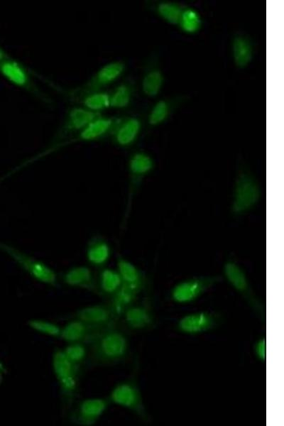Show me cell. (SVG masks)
I'll return each instance as SVG.
<instances>
[{
  "label": "cell",
  "instance_id": "obj_1",
  "mask_svg": "<svg viewBox=\"0 0 284 426\" xmlns=\"http://www.w3.org/2000/svg\"><path fill=\"white\" fill-rule=\"evenodd\" d=\"M89 360L94 366H111L127 357L130 344L126 333L114 324L99 331L88 344Z\"/></svg>",
  "mask_w": 284,
  "mask_h": 426
},
{
  "label": "cell",
  "instance_id": "obj_2",
  "mask_svg": "<svg viewBox=\"0 0 284 426\" xmlns=\"http://www.w3.org/2000/svg\"><path fill=\"white\" fill-rule=\"evenodd\" d=\"M52 368L59 386L63 405L70 408L77 395L80 368L72 364L60 348H55L53 351Z\"/></svg>",
  "mask_w": 284,
  "mask_h": 426
},
{
  "label": "cell",
  "instance_id": "obj_3",
  "mask_svg": "<svg viewBox=\"0 0 284 426\" xmlns=\"http://www.w3.org/2000/svg\"><path fill=\"white\" fill-rule=\"evenodd\" d=\"M261 197V186L255 176L248 170L236 173L230 212L233 216L244 215L253 209Z\"/></svg>",
  "mask_w": 284,
  "mask_h": 426
},
{
  "label": "cell",
  "instance_id": "obj_4",
  "mask_svg": "<svg viewBox=\"0 0 284 426\" xmlns=\"http://www.w3.org/2000/svg\"><path fill=\"white\" fill-rule=\"evenodd\" d=\"M107 398L111 404L129 410L144 422L149 421V415L135 378H129L115 385Z\"/></svg>",
  "mask_w": 284,
  "mask_h": 426
},
{
  "label": "cell",
  "instance_id": "obj_5",
  "mask_svg": "<svg viewBox=\"0 0 284 426\" xmlns=\"http://www.w3.org/2000/svg\"><path fill=\"white\" fill-rule=\"evenodd\" d=\"M119 117L99 115L92 121L85 128L72 137L54 145L39 153V158L52 153L59 149L76 143L92 142L109 136Z\"/></svg>",
  "mask_w": 284,
  "mask_h": 426
},
{
  "label": "cell",
  "instance_id": "obj_6",
  "mask_svg": "<svg viewBox=\"0 0 284 426\" xmlns=\"http://www.w3.org/2000/svg\"><path fill=\"white\" fill-rule=\"evenodd\" d=\"M223 275L229 285L245 300L248 306L261 318H265V305L255 293L244 269L236 261L229 258L224 263Z\"/></svg>",
  "mask_w": 284,
  "mask_h": 426
},
{
  "label": "cell",
  "instance_id": "obj_7",
  "mask_svg": "<svg viewBox=\"0 0 284 426\" xmlns=\"http://www.w3.org/2000/svg\"><path fill=\"white\" fill-rule=\"evenodd\" d=\"M0 250L9 255L24 271L38 282L50 286L57 285V273L42 261L1 241Z\"/></svg>",
  "mask_w": 284,
  "mask_h": 426
},
{
  "label": "cell",
  "instance_id": "obj_8",
  "mask_svg": "<svg viewBox=\"0 0 284 426\" xmlns=\"http://www.w3.org/2000/svg\"><path fill=\"white\" fill-rule=\"evenodd\" d=\"M154 168V161L151 156L145 152L138 151L133 153L128 162V194L126 209L123 219L124 224L129 218L133 198L143 180Z\"/></svg>",
  "mask_w": 284,
  "mask_h": 426
},
{
  "label": "cell",
  "instance_id": "obj_9",
  "mask_svg": "<svg viewBox=\"0 0 284 426\" xmlns=\"http://www.w3.org/2000/svg\"><path fill=\"white\" fill-rule=\"evenodd\" d=\"M125 64L114 60L103 65L87 81L81 85L69 90L70 99L78 96L105 89L116 82L124 72Z\"/></svg>",
  "mask_w": 284,
  "mask_h": 426
},
{
  "label": "cell",
  "instance_id": "obj_10",
  "mask_svg": "<svg viewBox=\"0 0 284 426\" xmlns=\"http://www.w3.org/2000/svg\"><path fill=\"white\" fill-rule=\"evenodd\" d=\"M222 280V278L218 275L194 277L184 280L173 288L170 293L171 299L178 304L190 303Z\"/></svg>",
  "mask_w": 284,
  "mask_h": 426
},
{
  "label": "cell",
  "instance_id": "obj_11",
  "mask_svg": "<svg viewBox=\"0 0 284 426\" xmlns=\"http://www.w3.org/2000/svg\"><path fill=\"white\" fill-rule=\"evenodd\" d=\"M0 73L10 83L28 92L43 102L50 104V98L43 93L32 80L28 72L20 62L6 58L0 62Z\"/></svg>",
  "mask_w": 284,
  "mask_h": 426
},
{
  "label": "cell",
  "instance_id": "obj_12",
  "mask_svg": "<svg viewBox=\"0 0 284 426\" xmlns=\"http://www.w3.org/2000/svg\"><path fill=\"white\" fill-rule=\"evenodd\" d=\"M101 114L89 111L79 105L70 107L55 133L50 145L60 143L77 134Z\"/></svg>",
  "mask_w": 284,
  "mask_h": 426
},
{
  "label": "cell",
  "instance_id": "obj_13",
  "mask_svg": "<svg viewBox=\"0 0 284 426\" xmlns=\"http://www.w3.org/2000/svg\"><path fill=\"white\" fill-rule=\"evenodd\" d=\"M110 404L107 397H91L82 399L72 410L70 415L71 421L80 426H92L99 420Z\"/></svg>",
  "mask_w": 284,
  "mask_h": 426
},
{
  "label": "cell",
  "instance_id": "obj_14",
  "mask_svg": "<svg viewBox=\"0 0 284 426\" xmlns=\"http://www.w3.org/2000/svg\"><path fill=\"white\" fill-rule=\"evenodd\" d=\"M222 321L221 314L215 312L202 311L185 315L176 325L177 330L188 335L207 332L219 327Z\"/></svg>",
  "mask_w": 284,
  "mask_h": 426
},
{
  "label": "cell",
  "instance_id": "obj_15",
  "mask_svg": "<svg viewBox=\"0 0 284 426\" xmlns=\"http://www.w3.org/2000/svg\"><path fill=\"white\" fill-rule=\"evenodd\" d=\"M72 318L99 330L116 324L118 320L109 303L84 306L74 313Z\"/></svg>",
  "mask_w": 284,
  "mask_h": 426
},
{
  "label": "cell",
  "instance_id": "obj_16",
  "mask_svg": "<svg viewBox=\"0 0 284 426\" xmlns=\"http://www.w3.org/2000/svg\"><path fill=\"white\" fill-rule=\"evenodd\" d=\"M124 325L130 330L140 331L153 327L154 315L149 302L133 303L122 312L120 317Z\"/></svg>",
  "mask_w": 284,
  "mask_h": 426
},
{
  "label": "cell",
  "instance_id": "obj_17",
  "mask_svg": "<svg viewBox=\"0 0 284 426\" xmlns=\"http://www.w3.org/2000/svg\"><path fill=\"white\" fill-rule=\"evenodd\" d=\"M141 129V122L137 117H119L109 136L115 145L128 147L136 141Z\"/></svg>",
  "mask_w": 284,
  "mask_h": 426
},
{
  "label": "cell",
  "instance_id": "obj_18",
  "mask_svg": "<svg viewBox=\"0 0 284 426\" xmlns=\"http://www.w3.org/2000/svg\"><path fill=\"white\" fill-rule=\"evenodd\" d=\"M65 285L99 294L97 278L90 268L86 266H76L67 270L62 275Z\"/></svg>",
  "mask_w": 284,
  "mask_h": 426
},
{
  "label": "cell",
  "instance_id": "obj_19",
  "mask_svg": "<svg viewBox=\"0 0 284 426\" xmlns=\"http://www.w3.org/2000/svg\"><path fill=\"white\" fill-rule=\"evenodd\" d=\"M116 271L121 277V286L139 295L145 286V278L141 271L121 255L116 258Z\"/></svg>",
  "mask_w": 284,
  "mask_h": 426
},
{
  "label": "cell",
  "instance_id": "obj_20",
  "mask_svg": "<svg viewBox=\"0 0 284 426\" xmlns=\"http://www.w3.org/2000/svg\"><path fill=\"white\" fill-rule=\"evenodd\" d=\"M99 331L82 321L72 318L62 327L60 339L66 343L83 342L88 344Z\"/></svg>",
  "mask_w": 284,
  "mask_h": 426
},
{
  "label": "cell",
  "instance_id": "obj_21",
  "mask_svg": "<svg viewBox=\"0 0 284 426\" xmlns=\"http://www.w3.org/2000/svg\"><path fill=\"white\" fill-rule=\"evenodd\" d=\"M111 256V248L108 241L102 236H94L87 242L86 258L92 266L104 267Z\"/></svg>",
  "mask_w": 284,
  "mask_h": 426
},
{
  "label": "cell",
  "instance_id": "obj_22",
  "mask_svg": "<svg viewBox=\"0 0 284 426\" xmlns=\"http://www.w3.org/2000/svg\"><path fill=\"white\" fill-rule=\"evenodd\" d=\"M77 105L95 113L101 114L110 108L109 92L101 90L87 93L71 99Z\"/></svg>",
  "mask_w": 284,
  "mask_h": 426
},
{
  "label": "cell",
  "instance_id": "obj_23",
  "mask_svg": "<svg viewBox=\"0 0 284 426\" xmlns=\"http://www.w3.org/2000/svg\"><path fill=\"white\" fill-rule=\"evenodd\" d=\"M97 278L99 295L110 298L116 294L121 285V277L116 269L102 268Z\"/></svg>",
  "mask_w": 284,
  "mask_h": 426
},
{
  "label": "cell",
  "instance_id": "obj_24",
  "mask_svg": "<svg viewBox=\"0 0 284 426\" xmlns=\"http://www.w3.org/2000/svg\"><path fill=\"white\" fill-rule=\"evenodd\" d=\"M232 54L235 64L239 67H244L252 58V46L245 38L238 36L232 42Z\"/></svg>",
  "mask_w": 284,
  "mask_h": 426
},
{
  "label": "cell",
  "instance_id": "obj_25",
  "mask_svg": "<svg viewBox=\"0 0 284 426\" xmlns=\"http://www.w3.org/2000/svg\"><path fill=\"white\" fill-rule=\"evenodd\" d=\"M62 349L65 357L74 365L81 366L89 359L88 344L83 342L66 343Z\"/></svg>",
  "mask_w": 284,
  "mask_h": 426
},
{
  "label": "cell",
  "instance_id": "obj_26",
  "mask_svg": "<svg viewBox=\"0 0 284 426\" xmlns=\"http://www.w3.org/2000/svg\"><path fill=\"white\" fill-rule=\"evenodd\" d=\"M110 108L120 109L127 107L132 99V87L127 82L116 85L109 92Z\"/></svg>",
  "mask_w": 284,
  "mask_h": 426
},
{
  "label": "cell",
  "instance_id": "obj_27",
  "mask_svg": "<svg viewBox=\"0 0 284 426\" xmlns=\"http://www.w3.org/2000/svg\"><path fill=\"white\" fill-rule=\"evenodd\" d=\"M163 76L157 70H153L143 76L141 83L143 92L148 97L156 96L163 85Z\"/></svg>",
  "mask_w": 284,
  "mask_h": 426
},
{
  "label": "cell",
  "instance_id": "obj_28",
  "mask_svg": "<svg viewBox=\"0 0 284 426\" xmlns=\"http://www.w3.org/2000/svg\"><path fill=\"white\" fill-rule=\"evenodd\" d=\"M27 324L37 333L53 338H60L62 327L53 322L34 318L28 320Z\"/></svg>",
  "mask_w": 284,
  "mask_h": 426
},
{
  "label": "cell",
  "instance_id": "obj_29",
  "mask_svg": "<svg viewBox=\"0 0 284 426\" xmlns=\"http://www.w3.org/2000/svg\"><path fill=\"white\" fill-rule=\"evenodd\" d=\"M179 24L185 32L194 33L200 28L201 18L195 10L187 8L182 11Z\"/></svg>",
  "mask_w": 284,
  "mask_h": 426
},
{
  "label": "cell",
  "instance_id": "obj_30",
  "mask_svg": "<svg viewBox=\"0 0 284 426\" xmlns=\"http://www.w3.org/2000/svg\"><path fill=\"white\" fill-rule=\"evenodd\" d=\"M158 14L166 21L172 24L179 23L182 9L176 4L163 2L158 4Z\"/></svg>",
  "mask_w": 284,
  "mask_h": 426
},
{
  "label": "cell",
  "instance_id": "obj_31",
  "mask_svg": "<svg viewBox=\"0 0 284 426\" xmlns=\"http://www.w3.org/2000/svg\"><path fill=\"white\" fill-rule=\"evenodd\" d=\"M169 114V105L163 100L158 102L152 108L148 116V123L156 126L163 123Z\"/></svg>",
  "mask_w": 284,
  "mask_h": 426
},
{
  "label": "cell",
  "instance_id": "obj_32",
  "mask_svg": "<svg viewBox=\"0 0 284 426\" xmlns=\"http://www.w3.org/2000/svg\"><path fill=\"white\" fill-rule=\"evenodd\" d=\"M253 354L261 361L266 359V339L265 337L258 339L253 346Z\"/></svg>",
  "mask_w": 284,
  "mask_h": 426
},
{
  "label": "cell",
  "instance_id": "obj_33",
  "mask_svg": "<svg viewBox=\"0 0 284 426\" xmlns=\"http://www.w3.org/2000/svg\"><path fill=\"white\" fill-rule=\"evenodd\" d=\"M9 57L7 55V54L5 53V51L0 47V62L5 59L6 58Z\"/></svg>",
  "mask_w": 284,
  "mask_h": 426
},
{
  "label": "cell",
  "instance_id": "obj_34",
  "mask_svg": "<svg viewBox=\"0 0 284 426\" xmlns=\"http://www.w3.org/2000/svg\"><path fill=\"white\" fill-rule=\"evenodd\" d=\"M5 373V367L4 364L0 361V377Z\"/></svg>",
  "mask_w": 284,
  "mask_h": 426
}]
</instances>
